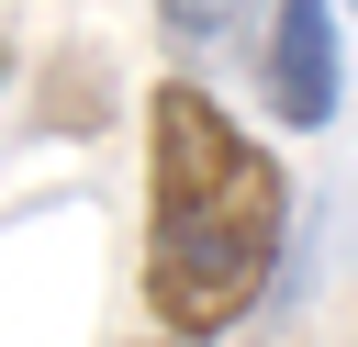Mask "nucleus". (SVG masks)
<instances>
[{
  "mask_svg": "<svg viewBox=\"0 0 358 347\" xmlns=\"http://www.w3.org/2000/svg\"><path fill=\"white\" fill-rule=\"evenodd\" d=\"M291 246V168L213 90H145V313L190 347L235 336Z\"/></svg>",
  "mask_w": 358,
  "mask_h": 347,
  "instance_id": "1",
  "label": "nucleus"
},
{
  "mask_svg": "<svg viewBox=\"0 0 358 347\" xmlns=\"http://www.w3.org/2000/svg\"><path fill=\"white\" fill-rule=\"evenodd\" d=\"M257 101L280 134H324L347 101V45H336V0H280L268 45H257Z\"/></svg>",
  "mask_w": 358,
  "mask_h": 347,
  "instance_id": "2",
  "label": "nucleus"
},
{
  "mask_svg": "<svg viewBox=\"0 0 358 347\" xmlns=\"http://www.w3.org/2000/svg\"><path fill=\"white\" fill-rule=\"evenodd\" d=\"M257 22V0H157V34L179 45V56H213V45H235Z\"/></svg>",
  "mask_w": 358,
  "mask_h": 347,
  "instance_id": "3",
  "label": "nucleus"
},
{
  "mask_svg": "<svg viewBox=\"0 0 358 347\" xmlns=\"http://www.w3.org/2000/svg\"><path fill=\"white\" fill-rule=\"evenodd\" d=\"M0 90H11V34H0Z\"/></svg>",
  "mask_w": 358,
  "mask_h": 347,
  "instance_id": "4",
  "label": "nucleus"
},
{
  "mask_svg": "<svg viewBox=\"0 0 358 347\" xmlns=\"http://www.w3.org/2000/svg\"><path fill=\"white\" fill-rule=\"evenodd\" d=\"M157 347H190V336H157Z\"/></svg>",
  "mask_w": 358,
  "mask_h": 347,
  "instance_id": "5",
  "label": "nucleus"
},
{
  "mask_svg": "<svg viewBox=\"0 0 358 347\" xmlns=\"http://www.w3.org/2000/svg\"><path fill=\"white\" fill-rule=\"evenodd\" d=\"M347 11H358V0H347Z\"/></svg>",
  "mask_w": 358,
  "mask_h": 347,
  "instance_id": "6",
  "label": "nucleus"
}]
</instances>
